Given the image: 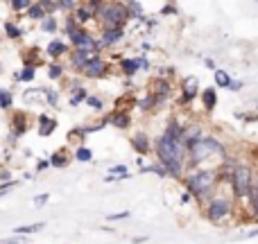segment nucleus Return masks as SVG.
Listing matches in <instances>:
<instances>
[{"mask_svg": "<svg viewBox=\"0 0 258 244\" xmlns=\"http://www.w3.org/2000/svg\"><path fill=\"white\" fill-rule=\"evenodd\" d=\"M154 154H156V163L163 165L170 177L181 179L186 174V165H190L188 145H186V124L170 120L168 127L163 129V133L154 140Z\"/></svg>", "mask_w": 258, "mask_h": 244, "instance_id": "1", "label": "nucleus"}, {"mask_svg": "<svg viewBox=\"0 0 258 244\" xmlns=\"http://www.w3.org/2000/svg\"><path fill=\"white\" fill-rule=\"evenodd\" d=\"M183 186L192 195V199L209 204L215 197V188L220 186V174L218 170H195V172L186 174Z\"/></svg>", "mask_w": 258, "mask_h": 244, "instance_id": "2", "label": "nucleus"}, {"mask_svg": "<svg viewBox=\"0 0 258 244\" xmlns=\"http://www.w3.org/2000/svg\"><path fill=\"white\" fill-rule=\"evenodd\" d=\"M211 158H220L222 163L227 160V149L215 136H204L200 142H195L188 149V160H190L192 168H197L200 163H206Z\"/></svg>", "mask_w": 258, "mask_h": 244, "instance_id": "3", "label": "nucleus"}, {"mask_svg": "<svg viewBox=\"0 0 258 244\" xmlns=\"http://www.w3.org/2000/svg\"><path fill=\"white\" fill-rule=\"evenodd\" d=\"M98 21L102 23V30H125L132 21L125 3H102L98 12Z\"/></svg>", "mask_w": 258, "mask_h": 244, "instance_id": "4", "label": "nucleus"}, {"mask_svg": "<svg viewBox=\"0 0 258 244\" xmlns=\"http://www.w3.org/2000/svg\"><path fill=\"white\" fill-rule=\"evenodd\" d=\"M254 170L249 165H238L236 174H233V181H231V195L236 197L238 201H249L251 190H254Z\"/></svg>", "mask_w": 258, "mask_h": 244, "instance_id": "5", "label": "nucleus"}, {"mask_svg": "<svg viewBox=\"0 0 258 244\" xmlns=\"http://www.w3.org/2000/svg\"><path fill=\"white\" fill-rule=\"evenodd\" d=\"M231 215H233V199H229V197L215 195L213 199L206 204V217H209V222H213V224L227 222Z\"/></svg>", "mask_w": 258, "mask_h": 244, "instance_id": "6", "label": "nucleus"}, {"mask_svg": "<svg viewBox=\"0 0 258 244\" xmlns=\"http://www.w3.org/2000/svg\"><path fill=\"white\" fill-rule=\"evenodd\" d=\"M73 50H84V52H98L100 54V39H95L86 27H80L75 34L68 36Z\"/></svg>", "mask_w": 258, "mask_h": 244, "instance_id": "7", "label": "nucleus"}, {"mask_svg": "<svg viewBox=\"0 0 258 244\" xmlns=\"http://www.w3.org/2000/svg\"><path fill=\"white\" fill-rule=\"evenodd\" d=\"M109 70H111V66H109L107 59L95 57L93 61H91L89 66H86L84 70L80 72V75H82V77H86V79H102V77H107V75H109Z\"/></svg>", "mask_w": 258, "mask_h": 244, "instance_id": "8", "label": "nucleus"}, {"mask_svg": "<svg viewBox=\"0 0 258 244\" xmlns=\"http://www.w3.org/2000/svg\"><path fill=\"white\" fill-rule=\"evenodd\" d=\"M197 95H202L197 77H183V79H181V95H179V104H183V107H186V104H190Z\"/></svg>", "mask_w": 258, "mask_h": 244, "instance_id": "9", "label": "nucleus"}, {"mask_svg": "<svg viewBox=\"0 0 258 244\" xmlns=\"http://www.w3.org/2000/svg\"><path fill=\"white\" fill-rule=\"evenodd\" d=\"M95 57H100V54L98 52H84V50H73V52L68 54V63H71V68L80 75Z\"/></svg>", "mask_w": 258, "mask_h": 244, "instance_id": "10", "label": "nucleus"}, {"mask_svg": "<svg viewBox=\"0 0 258 244\" xmlns=\"http://www.w3.org/2000/svg\"><path fill=\"white\" fill-rule=\"evenodd\" d=\"M45 54H48L50 61H59L61 57L68 54V43L63 39H52L48 45H45Z\"/></svg>", "mask_w": 258, "mask_h": 244, "instance_id": "11", "label": "nucleus"}, {"mask_svg": "<svg viewBox=\"0 0 258 244\" xmlns=\"http://www.w3.org/2000/svg\"><path fill=\"white\" fill-rule=\"evenodd\" d=\"M132 147H134V151H136L138 156H147L152 151V140H150V136H147L145 131H136L132 136Z\"/></svg>", "mask_w": 258, "mask_h": 244, "instance_id": "12", "label": "nucleus"}, {"mask_svg": "<svg viewBox=\"0 0 258 244\" xmlns=\"http://www.w3.org/2000/svg\"><path fill=\"white\" fill-rule=\"evenodd\" d=\"M125 36H127V30H102V34H100V50L120 43V41H125Z\"/></svg>", "mask_w": 258, "mask_h": 244, "instance_id": "13", "label": "nucleus"}, {"mask_svg": "<svg viewBox=\"0 0 258 244\" xmlns=\"http://www.w3.org/2000/svg\"><path fill=\"white\" fill-rule=\"evenodd\" d=\"M150 93L154 95V98L159 100V104H161L163 100L170 98V93H172V86H170L168 79H161V77H156V79L150 84Z\"/></svg>", "mask_w": 258, "mask_h": 244, "instance_id": "14", "label": "nucleus"}, {"mask_svg": "<svg viewBox=\"0 0 258 244\" xmlns=\"http://www.w3.org/2000/svg\"><path fill=\"white\" fill-rule=\"evenodd\" d=\"M54 131H57V120L50 118L48 113H41V116L36 118V133H39L41 138H48V136H52Z\"/></svg>", "mask_w": 258, "mask_h": 244, "instance_id": "15", "label": "nucleus"}, {"mask_svg": "<svg viewBox=\"0 0 258 244\" xmlns=\"http://www.w3.org/2000/svg\"><path fill=\"white\" fill-rule=\"evenodd\" d=\"M27 131V120H25V113H14L12 116V131H9V136H14L18 140V138L23 136V133Z\"/></svg>", "mask_w": 258, "mask_h": 244, "instance_id": "16", "label": "nucleus"}, {"mask_svg": "<svg viewBox=\"0 0 258 244\" xmlns=\"http://www.w3.org/2000/svg\"><path fill=\"white\" fill-rule=\"evenodd\" d=\"M120 70L125 77H134L141 70V57H125L120 59Z\"/></svg>", "mask_w": 258, "mask_h": 244, "instance_id": "17", "label": "nucleus"}, {"mask_svg": "<svg viewBox=\"0 0 258 244\" xmlns=\"http://www.w3.org/2000/svg\"><path fill=\"white\" fill-rule=\"evenodd\" d=\"M109 122L116 129H129L132 127V116H129V111H116L109 116Z\"/></svg>", "mask_w": 258, "mask_h": 244, "instance_id": "18", "label": "nucleus"}, {"mask_svg": "<svg viewBox=\"0 0 258 244\" xmlns=\"http://www.w3.org/2000/svg\"><path fill=\"white\" fill-rule=\"evenodd\" d=\"M200 98H202V104H204L206 111H213V109L218 107V91L215 89H204Z\"/></svg>", "mask_w": 258, "mask_h": 244, "instance_id": "19", "label": "nucleus"}, {"mask_svg": "<svg viewBox=\"0 0 258 244\" xmlns=\"http://www.w3.org/2000/svg\"><path fill=\"white\" fill-rule=\"evenodd\" d=\"M25 16L30 18V21H39V23H43L45 18H48V12H45V9H43V5H41V0H39V3H34V5H32V7H30V12H27Z\"/></svg>", "mask_w": 258, "mask_h": 244, "instance_id": "20", "label": "nucleus"}, {"mask_svg": "<svg viewBox=\"0 0 258 244\" xmlns=\"http://www.w3.org/2000/svg\"><path fill=\"white\" fill-rule=\"evenodd\" d=\"M43 228H45L43 222H36V224H25V226H16L12 233L14 235H32V233H39Z\"/></svg>", "mask_w": 258, "mask_h": 244, "instance_id": "21", "label": "nucleus"}, {"mask_svg": "<svg viewBox=\"0 0 258 244\" xmlns=\"http://www.w3.org/2000/svg\"><path fill=\"white\" fill-rule=\"evenodd\" d=\"M213 79H215V86H218V89H231V84H233L231 75H229L227 70H220V68L213 72Z\"/></svg>", "mask_w": 258, "mask_h": 244, "instance_id": "22", "label": "nucleus"}, {"mask_svg": "<svg viewBox=\"0 0 258 244\" xmlns=\"http://www.w3.org/2000/svg\"><path fill=\"white\" fill-rule=\"evenodd\" d=\"M68 163H71V158H68V156H66V151H63V149L54 151V154L50 156V165H52V168L63 170V168H68Z\"/></svg>", "mask_w": 258, "mask_h": 244, "instance_id": "23", "label": "nucleus"}, {"mask_svg": "<svg viewBox=\"0 0 258 244\" xmlns=\"http://www.w3.org/2000/svg\"><path fill=\"white\" fill-rule=\"evenodd\" d=\"M136 107L141 109L143 113H150V111H152V109H154V107H159V100H156V98H154V95H152V93H147V95H145V98H143V100H138V102H136Z\"/></svg>", "mask_w": 258, "mask_h": 244, "instance_id": "24", "label": "nucleus"}, {"mask_svg": "<svg viewBox=\"0 0 258 244\" xmlns=\"http://www.w3.org/2000/svg\"><path fill=\"white\" fill-rule=\"evenodd\" d=\"M14 79L16 82H34L36 79V68H32V66H25L23 70H18V72H14Z\"/></svg>", "mask_w": 258, "mask_h": 244, "instance_id": "25", "label": "nucleus"}, {"mask_svg": "<svg viewBox=\"0 0 258 244\" xmlns=\"http://www.w3.org/2000/svg\"><path fill=\"white\" fill-rule=\"evenodd\" d=\"M125 7H127V12H129V16H132V18L145 21V14H143V5L141 3H136V0H127Z\"/></svg>", "mask_w": 258, "mask_h": 244, "instance_id": "26", "label": "nucleus"}, {"mask_svg": "<svg viewBox=\"0 0 258 244\" xmlns=\"http://www.w3.org/2000/svg\"><path fill=\"white\" fill-rule=\"evenodd\" d=\"M73 156H75V160H80V163H91V160H93V151L84 145H77Z\"/></svg>", "mask_w": 258, "mask_h": 244, "instance_id": "27", "label": "nucleus"}, {"mask_svg": "<svg viewBox=\"0 0 258 244\" xmlns=\"http://www.w3.org/2000/svg\"><path fill=\"white\" fill-rule=\"evenodd\" d=\"M23 27L21 25H16V23H12V21H5V34H7V39H21L23 36Z\"/></svg>", "mask_w": 258, "mask_h": 244, "instance_id": "28", "label": "nucleus"}, {"mask_svg": "<svg viewBox=\"0 0 258 244\" xmlns=\"http://www.w3.org/2000/svg\"><path fill=\"white\" fill-rule=\"evenodd\" d=\"M141 172H143V174H156V177H161V179H163V177H170L168 170H165L161 163H154V165H143Z\"/></svg>", "mask_w": 258, "mask_h": 244, "instance_id": "29", "label": "nucleus"}, {"mask_svg": "<svg viewBox=\"0 0 258 244\" xmlns=\"http://www.w3.org/2000/svg\"><path fill=\"white\" fill-rule=\"evenodd\" d=\"M86 107L91 109V111H95V113H102L104 111V100L100 98V95H89V100H86Z\"/></svg>", "mask_w": 258, "mask_h": 244, "instance_id": "30", "label": "nucleus"}, {"mask_svg": "<svg viewBox=\"0 0 258 244\" xmlns=\"http://www.w3.org/2000/svg\"><path fill=\"white\" fill-rule=\"evenodd\" d=\"M39 27H41V32H45V34H54V32L59 30V21L54 16H48L43 23H39Z\"/></svg>", "mask_w": 258, "mask_h": 244, "instance_id": "31", "label": "nucleus"}, {"mask_svg": "<svg viewBox=\"0 0 258 244\" xmlns=\"http://www.w3.org/2000/svg\"><path fill=\"white\" fill-rule=\"evenodd\" d=\"M12 102H14V95L9 89H0V109L3 111H9L12 109Z\"/></svg>", "mask_w": 258, "mask_h": 244, "instance_id": "32", "label": "nucleus"}, {"mask_svg": "<svg viewBox=\"0 0 258 244\" xmlns=\"http://www.w3.org/2000/svg\"><path fill=\"white\" fill-rule=\"evenodd\" d=\"M48 77L50 79H61L63 77V66L59 61H50L48 63Z\"/></svg>", "mask_w": 258, "mask_h": 244, "instance_id": "33", "label": "nucleus"}, {"mask_svg": "<svg viewBox=\"0 0 258 244\" xmlns=\"http://www.w3.org/2000/svg\"><path fill=\"white\" fill-rule=\"evenodd\" d=\"M43 93H45V104H48V107H57L59 104V93L54 89H48V86H43Z\"/></svg>", "mask_w": 258, "mask_h": 244, "instance_id": "34", "label": "nucleus"}, {"mask_svg": "<svg viewBox=\"0 0 258 244\" xmlns=\"http://www.w3.org/2000/svg\"><path fill=\"white\" fill-rule=\"evenodd\" d=\"M109 174H111V177H118L120 181H122V179L132 177V174H129V170H127V165H111V168H109Z\"/></svg>", "mask_w": 258, "mask_h": 244, "instance_id": "35", "label": "nucleus"}, {"mask_svg": "<svg viewBox=\"0 0 258 244\" xmlns=\"http://www.w3.org/2000/svg\"><path fill=\"white\" fill-rule=\"evenodd\" d=\"M32 0H12V3H9V7L14 9V12H30V7H32Z\"/></svg>", "mask_w": 258, "mask_h": 244, "instance_id": "36", "label": "nucleus"}, {"mask_svg": "<svg viewBox=\"0 0 258 244\" xmlns=\"http://www.w3.org/2000/svg\"><path fill=\"white\" fill-rule=\"evenodd\" d=\"M57 7H59V12H71V14H75L77 7H80V3H75V0H57Z\"/></svg>", "mask_w": 258, "mask_h": 244, "instance_id": "37", "label": "nucleus"}, {"mask_svg": "<svg viewBox=\"0 0 258 244\" xmlns=\"http://www.w3.org/2000/svg\"><path fill=\"white\" fill-rule=\"evenodd\" d=\"M0 244H27V237L25 235H9V237H3Z\"/></svg>", "mask_w": 258, "mask_h": 244, "instance_id": "38", "label": "nucleus"}, {"mask_svg": "<svg viewBox=\"0 0 258 244\" xmlns=\"http://www.w3.org/2000/svg\"><path fill=\"white\" fill-rule=\"evenodd\" d=\"M129 210H120V213H111V215H107V222H122V219H127L129 217Z\"/></svg>", "mask_w": 258, "mask_h": 244, "instance_id": "39", "label": "nucleus"}, {"mask_svg": "<svg viewBox=\"0 0 258 244\" xmlns=\"http://www.w3.org/2000/svg\"><path fill=\"white\" fill-rule=\"evenodd\" d=\"M18 181H9V183H0V197H7V192L12 190V188H16Z\"/></svg>", "mask_w": 258, "mask_h": 244, "instance_id": "40", "label": "nucleus"}, {"mask_svg": "<svg viewBox=\"0 0 258 244\" xmlns=\"http://www.w3.org/2000/svg\"><path fill=\"white\" fill-rule=\"evenodd\" d=\"M50 201V195L48 192H43V195H39V197H34V206L36 208H41V206H45Z\"/></svg>", "mask_w": 258, "mask_h": 244, "instance_id": "41", "label": "nucleus"}, {"mask_svg": "<svg viewBox=\"0 0 258 244\" xmlns=\"http://www.w3.org/2000/svg\"><path fill=\"white\" fill-rule=\"evenodd\" d=\"M9 181H12L9 168H7V165H3V170H0V183H9Z\"/></svg>", "mask_w": 258, "mask_h": 244, "instance_id": "42", "label": "nucleus"}, {"mask_svg": "<svg viewBox=\"0 0 258 244\" xmlns=\"http://www.w3.org/2000/svg\"><path fill=\"white\" fill-rule=\"evenodd\" d=\"M48 168H52V165H50V158H39V163H36V172H45Z\"/></svg>", "mask_w": 258, "mask_h": 244, "instance_id": "43", "label": "nucleus"}, {"mask_svg": "<svg viewBox=\"0 0 258 244\" xmlns=\"http://www.w3.org/2000/svg\"><path fill=\"white\" fill-rule=\"evenodd\" d=\"M161 14H177V5H163V9H161Z\"/></svg>", "mask_w": 258, "mask_h": 244, "instance_id": "44", "label": "nucleus"}, {"mask_svg": "<svg viewBox=\"0 0 258 244\" xmlns=\"http://www.w3.org/2000/svg\"><path fill=\"white\" fill-rule=\"evenodd\" d=\"M251 237H258V228H251L249 233H245V235H240L238 240H251Z\"/></svg>", "mask_w": 258, "mask_h": 244, "instance_id": "45", "label": "nucleus"}, {"mask_svg": "<svg viewBox=\"0 0 258 244\" xmlns=\"http://www.w3.org/2000/svg\"><path fill=\"white\" fill-rule=\"evenodd\" d=\"M150 68H152V63L147 61L145 57H141V70H145V72H147V70H150Z\"/></svg>", "mask_w": 258, "mask_h": 244, "instance_id": "46", "label": "nucleus"}, {"mask_svg": "<svg viewBox=\"0 0 258 244\" xmlns=\"http://www.w3.org/2000/svg\"><path fill=\"white\" fill-rule=\"evenodd\" d=\"M242 86H245V84H242V79H233V84H231V89H229V91H240Z\"/></svg>", "mask_w": 258, "mask_h": 244, "instance_id": "47", "label": "nucleus"}, {"mask_svg": "<svg viewBox=\"0 0 258 244\" xmlns=\"http://www.w3.org/2000/svg\"><path fill=\"white\" fill-rule=\"evenodd\" d=\"M190 197H192V195L186 190V192H181V197H179V201H181V204H188V201H190Z\"/></svg>", "mask_w": 258, "mask_h": 244, "instance_id": "48", "label": "nucleus"}, {"mask_svg": "<svg viewBox=\"0 0 258 244\" xmlns=\"http://www.w3.org/2000/svg\"><path fill=\"white\" fill-rule=\"evenodd\" d=\"M204 63H206V66H209V68H213V70H218V68H215V63L211 61V59H204Z\"/></svg>", "mask_w": 258, "mask_h": 244, "instance_id": "49", "label": "nucleus"}]
</instances>
